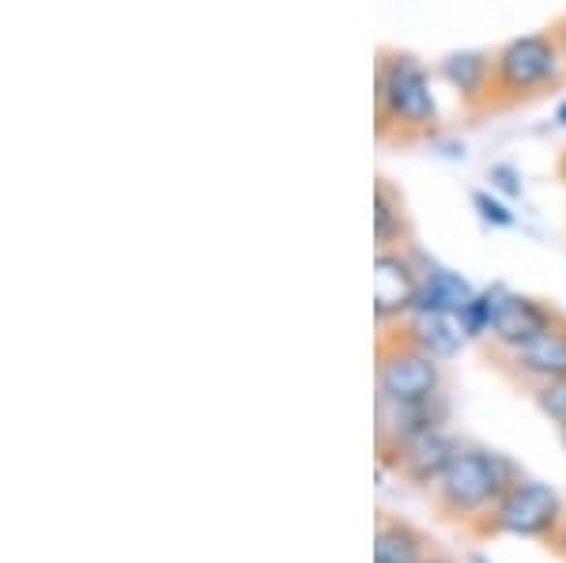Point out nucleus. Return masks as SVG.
<instances>
[{
  "mask_svg": "<svg viewBox=\"0 0 566 563\" xmlns=\"http://www.w3.org/2000/svg\"><path fill=\"white\" fill-rule=\"evenodd\" d=\"M472 205L480 208V220L483 223H495V227H510L514 223V212H510L506 205L495 201L491 194H472Z\"/></svg>",
  "mask_w": 566,
  "mask_h": 563,
  "instance_id": "17",
  "label": "nucleus"
},
{
  "mask_svg": "<svg viewBox=\"0 0 566 563\" xmlns=\"http://www.w3.org/2000/svg\"><path fill=\"white\" fill-rule=\"evenodd\" d=\"M419 288H423V269L405 247L378 250L374 258V314L378 325L405 322L416 311Z\"/></svg>",
  "mask_w": 566,
  "mask_h": 563,
  "instance_id": "6",
  "label": "nucleus"
},
{
  "mask_svg": "<svg viewBox=\"0 0 566 563\" xmlns=\"http://www.w3.org/2000/svg\"><path fill=\"white\" fill-rule=\"evenodd\" d=\"M423 563H453L450 556H434V552H431V556H427Z\"/></svg>",
  "mask_w": 566,
  "mask_h": 563,
  "instance_id": "21",
  "label": "nucleus"
},
{
  "mask_svg": "<svg viewBox=\"0 0 566 563\" xmlns=\"http://www.w3.org/2000/svg\"><path fill=\"white\" fill-rule=\"evenodd\" d=\"M506 363L522 378H533V383H541V386L555 383V378H566V317L547 325L544 333H536L522 348H510Z\"/></svg>",
  "mask_w": 566,
  "mask_h": 563,
  "instance_id": "9",
  "label": "nucleus"
},
{
  "mask_svg": "<svg viewBox=\"0 0 566 563\" xmlns=\"http://www.w3.org/2000/svg\"><path fill=\"white\" fill-rule=\"evenodd\" d=\"M499 295H502V284L495 288H483L469 299V306L458 314L461 325H464V337L469 341H480V337H491V322H495V306H499Z\"/></svg>",
  "mask_w": 566,
  "mask_h": 563,
  "instance_id": "15",
  "label": "nucleus"
},
{
  "mask_svg": "<svg viewBox=\"0 0 566 563\" xmlns=\"http://www.w3.org/2000/svg\"><path fill=\"white\" fill-rule=\"evenodd\" d=\"M552 34H555V42H559V50H563V58H566V15H563V20H555Z\"/></svg>",
  "mask_w": 566,
  "mask_h": 563,
  "instance_id": "18",
  "label": "nucleus"
},
{
  "mask_svg": "<svg viewBox=\"0 0 566 563\" xmlns=\"http://www.w3.org/2000/svg\"><path fill=\"white\" fill-rule=\"evenodd\" d=\"M400 330L412 337L419 348L431 352L434 359H453L461 352V344L469 341L464 337V325L458 314H442V311H416L400 322Z\"/></svg>",
  "mask_w": 566,
  "mask_h": 563,
  "instance_id": "11",
  "label": "nucleus"
},
{
  "mask_svg": "<svg viewBox=\"0 0 566 563\" xmlns=\"http://www.w3.org/2000/svg\"><path fill=\"white\" fill-rule=\"evenodd\" d=\"M442 389V359L423 352L405 330L378 341V402L427 405Z\"/></svg>",
  "mask_w": 566,
  "mask_h": 563,
  "instance_id": "4",
  "label": "nucleus"
},
{
  "mask_svg": "<svg viewBox=\"0 0 566 563\" xmlns=\"http://www.w3.org/2000/svg\"><path fill=\"white\" fill-rule=\"evenodd\" d=\"M378 453H381V466H392L397 477H405L408 484L431 488L434 480L446 473V466L453 461L458 442L438 428V424H431V428L405 435V439L392 442V447H378Z\"/></svg>",
  "mask_w": 566,
  "mask_h": 563,
  "instance_id": "7",
  "label": "nucleus"
},
{
  "mask_svg": "<svg viewBox=\"0 0 566 563\" xmlns=\"http://www.w3.org/2000/svg\"><path fill=\"white\" fill-rule=\"evenodd\" d=\"M472 563H488V560H480V556H476V560H472Z\"/></svg>",
  "mask_w": 566,
  "mask_h": 563,
  "instance_id": "22",
  "label": "nucleus"
},
{
  "mask_svg": "<svg viewBox=\"0 0 566 563\" xmlns=\"http://www.w3.org/2000/svg\"><path fill=\"white\" fill-rule=\"evenodd\" d=\"M555 122H559L563 129H566V98H563V103H559V111H555Z\"/></svg>",
  "mask_w": 566,
  "mask_h": 563,
  "instance_id": "19",
  "label": "nucleus"
},
{
  "mask_svg": "<svg viewBox=\"0 0 566 563\" xmlns=\"http://www.w3.org/2000/svg\"><path fill=\"white\" fill-rule=\"evenodd\" d=\"M514 480L517 477L506 458L480 447H458L446 473L431 484L434 507L450 522H488V514L495 511V503Z\"/></svg>",
  "mask_w": 566,
  "mask_h": 563,
  "instance_id": "2",
  "label": "nucleus"
},
{
  "mask_svg": "<svg viewBox=\"0 0 566 563\" xmlns=\"http://www.w3.org/2000/svg\"><path fill=\"white\" fill-rule=\"evenodd\" d=\"M566 76V58L552 31L517 34L495 50V80H491V103L514 106L525 98L547 95Z\"/></svg>",
  "mask_w": 566,
  "mask_h": 563,
  "instance_id": "3",
  "label": "nucleus"
},
{
  "mask_svg": "<svg viewBox=\"0 0 566 563\" xmlns=\"http://www.w3.org/2000/svg\"><path fill=\"white\" fill-rule=\"evenodd\" d=\"M374 242H378V250H392L408 242L405 197L389 186V178H378V186H374Z\"/></svg>",
  "mask_w": 566,
  "mask_h": 563,
  "instance_id": "14",
  "label": "nucleus"
},
{
  "mask_svg": "<svg viewBox=\"0 0 566 563\" xmlns=\"http://www.w3.org/2000/svg\"><path fill=\"white\" fill-rule=\"evenodd\" d=\"M536 405L552 424L566 428V378H555V383H544L536 389Z\"/></svg>",
  "mask_w": 566,
  "mask_h": 563,
  "instance_id": "16",
  "label": "nucleus"
},
{
  "mask_svg": "<svg viewBox=\"0 0 566 563\" xmlns=\"http://www.w3.org/2000/svg\"><path fill=\"white\" fill-rule=\"evenodd\" d=\"M559 431H563V442H566V428H559Z\"/></svg>",
  "mask_w": 566,
  "mask_h": 563,
  "instance_id": "23",
  "label": "nucleus"
},
{
  "mask_svg": "<svg viewBox=\"0 0 566 563\" xmlns=\"http://www.w3.org/2000/svg\"><path fill=\"white\" fill-rule=\"evenodd\" d=\"M427 538L412 522L392 519V514H378V530H374V563H423Z\"/></svg>",
  "mask_w": 566,
  "mask_h": 563,
  "instance_id": "12",
  "label": "nucleus"
},
{
  "mask_svg": "<svg viewBox=\"0 0 566 563\" xmlns=\"http://www.w3.org/2000/svg\"><path fill=\"white\" fill-rule=\"evenodd\" d=\"M438 76L458 91L461 103L483 106L491 103V80H495V53L488 50H458L438 61Z\"/></svg>",
  "mask_w": 566,
  "mask_h": 563,
  "instance_id": "10",
  "label": "nucleus"
},
{
  "mask_svg": "<svg viewBox=\"0 0 566 563\" xmlns=\"http://www.w3.org/2000/svg\"><path fill=\"white\" fill-rule=\"evenodd\" d=\"M476 295V288L453 269H423V288H419L416 311H442V314H461L469 306V299ZM412 311V314H416Z\"/></svg>",
  "mask_w": 566,
  "mask_h": 563,
  "instance_id": "13",
  "label": "nucleus"
},
{
  "mask_svg": "<svg viewBox=\"0 0 566 563\" xmlns=\"http://www.w3.org/2000/svg\"><path fill=\"white\" fill-rule=\"evenodd\" d=\"M563 499L541 480H514L506 496L488 514L483 530L491 533H517V538H555L563 525Z\"/></svg>",
  "mask_w": 566,
  "mask_h": 563,
  "instance_id": "5",
  "label": "nucleus"
},
{
  "mask_svg": "<svg viewBox=\"0 0 566 563\" xmlns=\"http://www.w3.org/2000/svg\"><path fill=\"white\" fill-rule=\"evenodd\" d=\"M555 170H559V178L566 181V148H563V156H559V163H555Z\"/></svg>",
  "mask_w": 566,
  "mask_h": 563,
  "instance_id": "20",
  "label": "nucleus"
},
{
  "mask_svg": "<svg viewBox=\"0 0 566 563\" xmlns=\"http://www.w3.org/2000/svg\"><path fill=\"white\" fill-rule=\"evenodd\" d=\"M374 114L378 136L412 140L427 136L438 125V103L431 87V72L408 50H381L374 69Z\"/></svg>",
  "mask_w": 566,
  "mask_h": 563,
  "instance_id": "1",
  "label": "nucleus"
},
{
  "mask_svg": "<svg viewBox=\"0 0 566 563\" xmlns=\"http://www.w3.org/2000/svg\"><path fill=\"white\" fill-rule=\"evenodd\" d=\"M559 322V314L552 311L547 303L533 295H517L510 288H502L499 306H495V322H491V341L499 348H522L525 341H533L536 333H544L547 325Z\"/></svg>",
  "mask_w": 566,
  "mask_h": 563,
  "instance_id": "8",
  "label": "nucleus"
}]
</instances>
